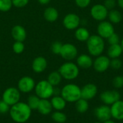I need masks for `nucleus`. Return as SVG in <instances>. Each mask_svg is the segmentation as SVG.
Returning a JSON list of instances; mask_svg holds the SVG:
<instances>
[{
  "label": "nucleus",
  "mask_w": 123,
  "mask_h": 123,
  "mask_svg": "<svg viewBox=\"0 0 123 123\" xmlns=\"http://www.w3.org/2000/svg\"><path fill=\"white\" fill-rule=\"evenodd\" d=\"M9 113L14 122L24 123L30 118L32 110L29 107L27 103L19 102L10 107Z\"/></svg>",
  "instance_id": "obj_1"
},
{
  "label": "nucleus",
  "mask_w": 123,
  "mask_h": 123,
  "mask_svg": "<svg viewBox=\"0 0 123 123\" xmlns=\"http://www.w3.org/2000/svg\"><path fill=\"white\" fill-rule=\"evenodd\" d=\"M86 48L91 56L97 57L102 55L105 49V39L97 35H91L87 40Z\"/></svg>",
  "instance_id": "obj_2"
},
{
  "label": "nucleus",
  "mask_w": 123,
  "mask_h": 123,
  "mask_svg": "<svg viewBox=\"0 0 123 123\" xmlns=\"http://www.w3.org/2000/svg\"><path fill=\"white\" fill-rule=\"evenodd\" d=\"M61 96L66 102H76L81 99V88L75 84H68L61 89Z\"/></svg>",
  "instance_id": "obj_3"
},
{
  "label": "nucleus",
  "mask_w": 123,
  "mask_h": 123,
  "mask_svg": "<svg viewBox=\"0 0 123 123\" xmlns=\"http://www.w3.org/2000/svg\"><path fill=\"white\" fill-rule=\"evenodd\" d=\"M58 71L63 79L71 81L76 79L78 77L79 74V68L76 63H74L72 61H66L60 66Z\"/></svg>",
  "instance_id": "obj_4"
},
{
  "label": "nucleus",
  "mask_w": 123,
  "mask_h": 123,
  "mask_svg": "<svg viewBox=\"0 0 123 123\" xmlns=\"http://www.w3.org/2000/svg\"><path fill=\"white\" fill-rule=\"evenodd\" d=\"M54 86H53L47 80H41L35 84V94L40 99H48L53 96Z\"/></svg>",
  "instance_id": "obj_5"
},
{
  "label": "nucleus",
  "mask_w": 123,
  "mask_h": 123,
  "mask_svg": "<svg viewBox=\"0 0 123 123\" xmlns=\"http://www.w3.org/2000/svg\"><path fill=\"white\" fill-rule=\"evenodd\" d=\"M20 99V92L16 87H9L4 90L2 94V100L10 107L18 103Z\"/></svg>",
  "instance_id": "obj_6"
},
{
  "label": "nucleus",
  "mask_w": 123,
  "mask_h": 123,
  "mask_svg": "<svg viewBox=\"0 0 123 123\" xmlns=\"http://www.w3.org/2000/svg\"><path fill=\"white\" fill-rule=\"evenodd\" d=\"M109 10L104 6L103 4H96L91 7V17L96 21L102 22L106 20L108 16Z\"/></svg>",
  "instance_id": "obj_7"
},
{
  "label": "nucleus",
  "mask_w": 123,
  "mask_h": 123,
  "mask_svg": "<svg viewBox=\"0 0 123 123\" xmlns=\"http://www.w3.org/2000/svg\"><path fill=\"white\" fill-rule=\"evenodd\" d=\"M60 55L66 61H71L77 58L78 49L76 46L72 43H64L63 44Z\"/></svg>",
  "instance_id": "obj_8"
},
{
  "label": "nucleus",
  "mask_w": 123,
  "mask_h": 123,
  "mask_svg": "<svg viewBox=\"0 0 123 123\" xmlns=\"http://www.w3.org/2000/svg\"><path fill=\"white\" fill-rule=\"evenodd\" d=\"M81 25L80 17L75 13H68L63 19V25L68 30H75Z\"/></svg>",
  "instance_id": "obj_9"
},
{
  "label": "nucleus",
  "mask_w": 123,
  "mask_h": 123,
  "mask_svg": "<svg viewBox=\"0 0 123 123\" xmlns=\"http://www.w3.org/2000/svg\"><path fill=\"white\" fill-rule=\"evenodd\" d=\"M97 35L103 39H107L115 32L114 25H112L108 20H104L99 22L97 27Z\"/></svg>",
  "instance_id": "obj_10"
},
{
  "label": "nucleus",
  "mask_w": 123,
  "mask_h": 123,
  "mask_svg": "<svg viewBox=\"0 0 123 123\" xmlns=\"http://www.w3.org/2000/svg\"><path fill=\"white\" fill-rule=\"evenodd\" d=\"M93 68L98 73H103L110 67V58L107 55H100L93 61Z\"/></svg>",
  "instance_id": "obj_11"
},
{
  "label": "nucleus",
  "mask_w": 123,
  "mask_h": 123,
  "mask_svg": "<svg viewBox=\"0 0 123 123\" xmlns=\"http://www.w3.org/2000/svg\"><path fill=\"white\" fill-rule=\"evenodd\" d=\"M35 81L32 77L25 76L19 80L17 84V89L20 92L29 93L35 89Z\"/></svg>",
  "instance_id": "obj_12"
},
{
  "label": "nucleus",
  "mask_w": 123,
  "mask_h": 123,
  "mask_svg": "<svg viewBox=\"0 0 123 123\" xmlns=\"http://www.w3.org/2000/svg\"><path fill=\"white\" fill-rule=\"evenodd\" d=\"M100 99L106 105H112L120 99V94L117 90H107L100 94Z\"/></svg>",
  "instance_id": "obj_13"
},
{
  "label": "nucleus",
  "mask_w": 123,
  "mask_h": 123,
  "mask_svg": "<svg viewBox=\"0 0 123 123\" xmlns=\"http://www.w3.org/2000/svg\"><path fill=\"white\" fill-rule=\"evenodd\" d=\"M94 115L99 122H105L112 118L110 107L104 105L99 106L94 110Z\"/></svg>",
  "instance_id": "obj_14"
},
{
  "label": "nucleus",
  "mask_w": 123,
  "mask_h": 123,
  "mask_svg": "<svg viewBox=\"0 0 123 123\" xmlns=\"http://www.w3.org/2000/svg\"><path fill=\"white\" fill-rule=\"evenodd\" d=\"M97 86L94 84H86L81 89V98L87 101L90 100L97 95Z\"/></svg>",
  "instance_id": "obj_15"
},
{
  "label": "nucleus",
  "mask_w": 123,
  "mask_h": 123,
  "mask_svg": "<svg viewBox=\"0 0 123 123\" xmlns=\"http://www.w3.org/2000/svg\"><path fill=\"white\" fill-rule=\"evenodd\" d=\"M11 35L14 41L24 42L27 37V31L23 26L20 25H16L12 28Z\"/></svg>",
  "instance_id": "obj_16"
},
{
  "label": "nucleus",
  "mask_w": 123,
  "mask_h": 123,
  "mask_svg": "<svg viewBox=\"0 0 123 123\" xmlns=\"http://www.w3.org/2000/svg\"><path fill=\"white\" fill-rule=\"evenodd\" d=\"M48 66V61L43 56H37L32 61V69L36 74L43 73Z\"/></svg>",
  "instance_id": "obj_17"
},
{
  "label": "nucleus",
  "mask_w": 123,
  "mask_h": 123,
  "mask_svg": "<svg viewBox=\"0 0 123 123\" xmlns=\"http://www.w3.org/2000/svg\"><path fill=\"white\" fill-rule=\"evenodd\" d=\"M76 65L79 68L88 69L93 66V59L90 55L81 54L76 58Z\"/></svg>",
  "instance_id": "obj_18"
},
{
  "label": "nucleus",
  "mask_w": 123,
  "mask_h": 123,
  "mask_svg": "<svg viewBox=\"0 0 123 123\" xmlns=\"http://www.w3.org/2000/svg\"><path fill=\"white\" fill-rule=\"evenodd\" d=\"M112 117L117 120H123V101L120 99L114 103L110 107Z\"/></svg>",
  "instance_id": "obj_19"
},
{
  "label": "nucleus",
  "mask_w": 123,
  "mask_h": 123,
  "mask_svg": "<svg viewBox=\"0 0 123 123\" xmlns=\"http://www.w3.org/2000/svg\"><path fill=\"white\" fill-rule=\"evenodd\" d=\"M58 17L59 12L58 9L53 6H48L44 10L43 17L47 22H54L58 19Z\"/></svg>",
  "instance_id": "obj_20"
},
{
  "label": "nucleus",
  "mask_w": 123,
  "mask_h": 123,
  "mask_svg": "<svg viewBox=\"0 0 123 123\" xmlns=\"http://www.w3.org/2000/svg\"><path fill=\"white\" fill-rule=\"evenodd\" d=\"M53 110V107L50 102V100L45 99H40L37 110L38 112L43 115H48L51 113Z\"/></svg>",
  "instance_id": "obj_21"
},
{
  "label": "nucleus",
  "mask_w": 123,
  "mask_h": 123,
  "mask_svg": "<svg viewBox=\"0 0 123 123\" xmlns=\"http://www.w3.org/2000/svg\"><path fill=\"white\" fill-rule=\"evenodd\" d=\"M90 35V32L85 27H79L75 30V38L79 42H86Z\"/></svg>",
  "instance_id": "obj_22"
},
{
  "label": "nucleus",
  "mask_w": 123,
  "mask_h": 123,
  "mask_svg": "<svg viewBox=\"0 0 123 123\" xmlns=\"http://www.w3.org/2000/svg\"><path fill=\"white\" fill-rule=\"evenodd\" d=\"M50 102L53 107V109L56 111H61L65 109L66 106V101L61 96H53L50 99Z\"/></svg>",
  "instance_id": "obj_23"
},
{
  "label": "nucleus",
  "mask_w": 123,
  "mask_h": 123,
  "mask_svg": "<svg viewBox=\"0 0 123 123\" xmlns=\"http://www.w3.org/2000/svg\"><path fill=\"white\" fill-rule=\"evenodd\" d=\"M123 53V49L120 44L110 45L109 48H107V56L110 59L120 58Z\"/></svg>",
  "instance_id": "obj_24"
},
{
  "label": "nucleus",
  "mask_w": 123,
  "mask_h": 123,
  "mask_svg": "<svg viewBox=\"0 0 123 123\" xmlns=\"http://www.w3.org/2000/svg\"><path fill=\"white\" fill-rule=\"evenodd\" d=\"M107 18L109 19L108 21L110 22L112 25H117L121 22L123 20V14L120 11L114 9L109 11Z\"/></svg>",
  "instance_id": "obj_25"
},
{
  "label": "nucleus",
  "mask_w": 123,
  "mask_h": 123,
  "mask_svg": "<svg viewBox=\"0 0 123 123\" xmlns=\"http://www.w3.org/2000/svg\"><path fill=\"white\" fill-rule=\"evenodd\" d=\"M62 79L63 78L61 75V74L59 73V71H54L49 74L47 81L53 86L55 87V86H57L58 85H59L61 84Z\"/></svg>",
  "instance_id": "obj_26"
},
{
  "label": "nucleus",
  "mask_w": 123,
  "mask_h": 123,
  "mask_svg": "<svg viewBox=\"0 0 123 123\" xmlns=\"http://www.w3.org/2000/svg\"><path fill=\"white\" fill-rule=\"evenodd\" d=\"M89 105L88 101L82 98L79 99L78 101L75 102L76 110L78 112L81 114L86 112L87 110H89Z\"/></svg>",
  "instance_id": "obj_27"
},
{
  "label": "nucleus",
  "mask_w": 123,
  "mask_h": 123,
  "mask_svg": "<svg viewBox=\"0 0 123 123\" xmlns=\"http://www.w3.org/2000/svg\"><path fill=\"white\" fill-rule=\"evenodd\" d=\"M40 99L35 94V95H31L27 98V105L29 106V107L32 110H37L39 103H40Z\"/></svg>",
  "instance_id": "obj_28"
},
{
  "label": "nucleus",
  "mask_w": 123,
  "mask_h": 123,
  "mask_svg": "<svg viewBox=\"0 0 123 123\" xmlns=\"http://www.w3.org/2000/svg\"><path fill=\"white\" fill-rule=\"evenodd\" d=\"M52 119L55 123H64L67 120V117L61 111H55L52 114Z\"/></svg>",
  "instance_id": "obj_29"
},
{
  "label": "nucleus",
  "mask_w": 123,
  "mask_h": 123,
  "mask_svg": "<svg viewBox=\"0 0 123 123\" xmlns=\"http://www.w3.org/2000/svg\"><path fill=\"white\" fill-rule=\"evenodd\" d=\"M12 50L16 54H21L25 50V44L24 42L21 41H14L12 45Z\"/></svg>",
  "instance_id": "obj_30"
},
{
  "label": "nucleus",
  "mask_w": 123,
  "mask_h": 123,
  "mask_svg": "<svg viewBox=\"0 0 123 123\" xmlns=\"http://www.w3.org/2000/svg\"><path fill=\"white\" fill-rule=\"evenodd\" d=\"M12 6V0H0V12H6L9 11Z\"/></svg>",
  "instance_id": "obj_31"
},
{
  "label": "nucleus",
  "mask_w": 123,
  "mask_h": 123,
  "mask_svg": "<svg viewBox=\"0 0 123 123\" xmlns=\"http://www.w3.org/2000/svg\"><path fill=\"white\" fill-rule=\"evenodd\" d=\"M63 43L60 41H54L50 45V50L55 55H60L62 49Z\"/></svg>",
  "instance_id": "obj_32"
},
{
  "label": "nucleus",
  "mask_w": 123,
  "mask_h": 123,
  "mask_svg": "<svg viewBox=\"0 0 123 123\" xmlns=\"http://www.w3.org/2000/svg\"><path fill=\"white\" fill-rule=\"evenodd\" d=\"M107 42L109 45H115V44H120V37L116 32H114L112 35H111L107 39Z\"/></svg>",
  "instance_id": "obj_33"
},
{
  "label": "nucleus",
  "mask_w": 123,
  "mask_h": 123,
  "mask_svg": "<svg viewBox=\"0 0 123 123\" xmlns=\"http://www.w3.org/2000/svg\"><path fill=\"white\" fill-rule=\"evenodd\" d=\"M122 66H123V62L119 58L110 59V67L112 68L115 70H118L120 69Z\"/></svg>",
  "instance_id": "obj_34"
},
{
  "label": "nucleus",
  "mask_w": 123,
  "mask_h": 123,
  "mask_svg": "<svg viewBox=\"0 0 123 123\" xmlns=\"http://www.w3.org/2000/svg\"><path fill=\"white\" fill-rule=\"evenodd\" d=\"M112 84L116 89H120L123 87V76H115L112 80Z\"/></svg>",
  "instance_id": "obj_35"
},
{
  "label": "nucleus",
  "mask_w": 123,
  "mask_h": 123,
  "mask_svg": "<svg viewBox=\"0 0 123 123\" xmlns=\"http://www.w3.org/2000/svg\"><path fill=\"white\" fill-rule=\"evenodd\" d=\"M13 6H15L17 8H23L26 6L30 0H12Z\"/></svg>",
  "instance_id": "obj_36"
},
{
  "label": "nucleus",
  "mask_w": 123,
  "mask_h": 123,
  "mask_svg": "<svg viewBox=\"0 0 123 123\" xmlns=\"http://www.w3.org/2000/svg\"><path fill=\"white\" fill-rule=\"evenodd\" d=\"M74 1L76 5L81 9L87 8L92 2V0H74Z\"/></svg>",
  "instance_id": "obj_37"
},
{
  "label": "nucleus",
  "mask_w": 123,
  "mask_h": 123,
  "mask_svg": "<svg viewBox=\"0 0 123 123\" xmlns=\"http://www.w3.org/2000/svg\"><path fill=\"white\" fill-rule=\"evenodd\" d=\"M104 6L110 11L115 9L117 4V0H105L103 3Z\"/></svg>",
  "instance_id": "obj_38"
},
{
  "label": "nucleus",
  "mask_w": 123,
  "mask_h": 123,
  "mask_svg": "<svg viewBox=\"0 0 123 123\" xmlns=\"http://www.w3.org/2000/svg\"><path fill=\"white\" fill-rule=\"evenodd\" d=\"M10 106L6 104L5 102H4L2 99L0 100V114L1 115H4L6 114L9 112L10 110Z\"/></svg>",
  "instance_id": "obj_39"
},
{
  "label": "nucleus",
  "mask_w": 123,
  "mask_h": 123,
  "mask_svg": "<svg viewBox=\"0 0 123 123\" xmlns=\"http://www.w3.org/2000/svg\"><path fill=\"white\" fill-rule=\"evenodd\" d=\"M51 0H37L38 3L42 5H47L50 2Z\"/></svg>",
  "instance_id": "obj_40"
},
{
  "label": "nucleus",
  "mask_w": 123,
  "mask_h": 123,
  "mask_svg": "<svg viewBox=\"0 0 123 123\" xmlns=\"http://www.w3.org/2000/svg\"><path fill=\"white\" fill-rule=\"evenodd\" d=\"M117 4L120 8L123 9V0H117Z\"/></svg>",
  "instance_id": "obj_41"
},
{
  "label": "nucleus",
  "mask_w": 123,
  "mask_h": 123,
  "mask_svg": "<svg viewBox=\"0 0 123 123\" xmlns=\"http://www.w3.org/2000/svg\"><path fill=\"white\" fill-rule=\"evenodd\" d=\"M104 123H115L113 120H107L105 122H104Z\"/></svg>",
  "instance_id": "obj_42"
},
{
  "label": "nucleus",
  "mask_w": 123,
  "mask_h": 123,
  "mask_svg": "<svg viewBox=\"0 0 123 123\" xmlns=\"http://www.w3.org/2000/svg\"><path fill=\"white\" fill-rule=\"evenodd\" d=\"M120 45H121V48H122V49H123V38L120 40Z\"/></svg>",
  "instance_id": "obj_43"
},
{
  "label": "nucleus",
  "mask_w": 123,
  "mask_h": 123,
  "mask_svg": "<svg viewBox=\"0 0 123 123\" xmlns=\"http://www.w3.org/2000/svg\"><path fill=\"white\" fill-rule=\"evenodd\" d=\"M101 123L100 122H96V123Z\"/></svg>",
  "instance_id": "obj_44"
}]
</instances>
